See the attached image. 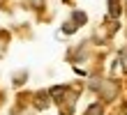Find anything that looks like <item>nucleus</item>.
Masks as SVG:
<instances>
[{"label": "nucleus", "instance_id": "f257e3e1", "mask_svg": "<svg viewBox=\"0 0 127 115\" xmlns=\"http://www.w3.org/2000/svg\"><path fill=\"white\" fill-rule=\"evenodd\" d=\"M99 92H102V97L106 99V101H111V99L116 97V92H118V90H116V85H113L111 81H104V85H102V90H99Z\"/></svg>", "mask_w": 127, "mask_h": 115}, {"label": "nucleus", "instance_id": "f03ea898", "mask_svg": "<svg viewBox=\"0 0 127 115\" xmlns=\"http://www.w3.org/2000/svg\"><path fill=\"white\" fill-rule=\"evenodd\" d=\"M120 12H123L120 0H109V16L111 19H118V16H120Z\"/></svg>", "mask_w": 127, "mask_h": 115}, {"label": "nucleus", "instance_id": "7ed1b4c3", "mask_svg": "<svg viewBox=\"0 0 127 115\" xmlns=\"http://www.w3.org/2000/svg\"><path fill=\"white\" fill-rule=\"evenodd\" d=\"M104 113V104H99V101H95V104H90L86 108V113L83 115H102Z\"/></svg>", "mask_w": 127, "mask_h": 115}, {"label": "nucleus", "instance_id": "20e7f679", "mask_svg": "<svg viewBox=\"0 0 127 115\" xmlns=\"http://www.w3.org/2000/svg\"><path fill=\"white\" fill-rule=\"evenodd\" d=\"M65 85H56V88H51L49 90V97H60V94H65Z\"/></svg>", "mask_w": 127, "mask_h": 115}, {"label": "nucleus", "instance_id": "39448f33", "mask_svg": "<svg viewBox=\"0 0 127 115\" xmlns=\"http://www.w3.org/2000/svg\"><path fill=\"white\" fill-rule=\"evenodd\" d=\"M76 23H74V21H69V23H65V25H63V32H67V35H72V32H76Z\"/></svg>", "mask_w": 127, "mask_h": 115}, {"label": "nucleus", "instance_id": "423d86ee", "mask_svg": "<svg viewBox=\"0 0 127 115\" xmlns=\"http://www.w3.org/2000/svg\"><path fill=\"white\" fill-rule=\"evenodd\" d=\"M72 19H74V23H86V21H88V16H86L83 12H74Z\"/></svg>", "mask_w": 127, "mask_h": 115}, {"label": "nucleus", "instance_id": "0eeeda50", "mask_svg": "<svg viewBox=\"0 0 127 115\" xmlns=\"http://www.w3.org/2000/svg\"><path fill=\"white\" fill-rule=\"evenodd\" d=\"M118 60H120L123 71H127V48H123V51H120V58H118Z\"/></svg>", "mask_w": 127, "mask_h": 115}, {"label": "nucleus", "instance_id": "6e6552de", "mask_svg": "<svg viewBox=\"0 0 127 115\" xmlns=\"http://www.w3.org/2000/svg\"><path fill=\"white\" fill-rule=\"evenodd\" d=\"M35 104H37V108H46V106H49V101H46V94H39Z\"/></svg>", "mask_w": 127, "mask_h": 115}]
</instances>
